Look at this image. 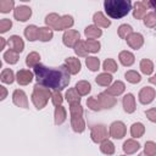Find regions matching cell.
<instances>
[{"label": "cell", "instance_id": "6da1fadb", "mask_svg": "<svg viewBox=\"0 0 156 156\" xmlns=\"http://www.w3.org/2000/svg\"><path fill=\"white\" fill-rule=\"evenodd\" d=\"M33 68L37 82L50 89L61 91L69 84L71 73L65 65L58 67H46L41 63H38Z\"/></svg>", "mask_w": 156, "mask_h": 156}, {"label": "cell", "instance_id": "7a4b0ae2", "mask_svg": "<svg viewBox=\"0 0 156 156\" xmlns=\"http://www.w3.org/2000/svg\"><path fill=\"white\" fill-rule=\"evenodd\" d=\"M104 7L111 18L118 20L129 13L132 10V0H105Z\"/></svg>", "mask_w": 156, "mask_h": 156}, {"label": "cell", "instance_id": "3957f363", "mask_svg": "<svg viewBox=\"0 0 156 156\" xmlns=\"http://www.w3.org/2000/svg\"><path fill=\"white\" fill-rule=\"evenodd\" d=\"M51 91H50V88L40 84V83H37L33 88V94H32V102L34 104V106L38 108V110H41L46 106L49 99L51 98Z\"/></svg>", "mask_w": 156, "mask_h": 156}, {"label": "cell", "instance_id": "277c9868", "mask_svg": "<svg viewBox=\"0 0 156 156\" xmlns=\"http://www.w3.org/2000/svg\"><path fill=\"white\" fill-rule=\"evenodd\" d=\"M90 138L94 143H101L107 139V129L104 124H95L91 127L90 130Z\"/></svg>", "mask_w": 156, "mask_h": 156}, {"label": "cell", "instance_id": "5b68a950", "mask_svg": "<svg viewBox=\"0 0 156 156\" xmlns=\"http://www.w3.org/2000/svg\"><path fill=\"white\" fill-rule=\"evenodd\" d=\"M127 133L126 124L121 121L112 122L110 126V136L113 139H122Z\"/></svg>", "mask_w": 156, "mask_h": 156}, {"label": "cell", "instance_id": "8992f818", "mask_svg": "<svg viewBox=\"0 0 156 156\" xmlns=\"http://www.w3.org/2000/svg\"><path fill=\"white\" fill-rule=\"evenodd\" d=\"M79 37H80V35H79V32H78V30L67 29V30L63 33V35H62V41H63V44H65L66 46L73 48V46L77 44V41L80 40Z\"/></svg>", "mask_w": 156, "mask_h": 156}, {"label": "cell", "instance_id": "52a82bcc", "mask_svg": "<svg viewBox=\"0 0 156 156\" xmlns=\"http://www.w3.org/2000/svg\"><path fill=\"white\" fill-rule=\"evenodd\" d=\"M155 95H156V91H155L154 88H151V87H144L139 91V101L143 105H147V104H150V102L154 101Z\"/></svg>", "mask_w": 156, "mask_h": 156}, {"label": "cell", "instance_id": "ba28073f", "mask_svg": "<svg viewBox=\"0 0 156 156\" xmlns=\"http://www.w3.org/2000/svg\"><path fill=\"white\" fill-rule=\"evenodd\" d=\"M13 16L17 21H21V22H26L32 16V9L26 6V5H22V6H17L13 11Z\"/></svg>", "mask_w": 156, "mask_h": 156}, {"label": "cell", "instance_id": "9c48e42d", "mask_svg": "<svg viewBox=\"0 0 156 156\" xmlns=\"http://www.w3.org/2000/svg\"><path fill=\"white\" fill-rule=\"evenodd\" d=\"M126 41L127 44L134 49V50H138L143 46L144 44V37L140 34V33H135V32H132L127 38H126Z\"/></svg>", "mask_w": 156, "mask_h": 156}, {"label": "cell", "instance_id": "30bf717a", "mask_svg": "<svg viewBox=\"0 0 156 156\" xmlns=\"http://www.w3.org/2000/svg\"><path fill=\"white\" fill-rule=\"evenodd\" d=\"M12 101L16 106L18 107H22V108H27L28 107V99H27V95L23 90L21 89H16L12 94Z\"/></svg>", "mask_w": 156, "mask_h": 156}, {"label": "cell", "instance_id": "8fae6325", "mask_svg": "<svg viewBox=\"0 0 156 156\" xmlns=\"http://www.w3.org/2000/svg\"><path fill=\"white\" fill-rule=\"evenodd\" d=\"M74 24V20L72 16L69 15H65V16H60L58 21L56 22V24L54 26L52 29L56 30H63V29H68Z\"/></svg>", "mask_w": 156, "mask_h": 156}, {"label": "cell", "instance_id": "7c38bea8", "mask_svg": "<svg viewBox=\"0 0 156 156\" xmlns=\"http://www.w3.org/2000/svg\"><path fill=\"white\" fill-rule=\"evenodd\" d=\"M98 100L101 105V108H112L117 104V100L115 99V96L107 93H100L98 95Z\"/></svg>", "mask_w": 156, "mask_h": 156}, {"label": "cell", "instance_id": "4fadbf2b", "mask_svg": "<svg viewBox=\"0 0 156 156\" xmlns=\"http://www.w3.org/2000/svg\"><path fill=\"white\" fill-rule=\"evenodd\" d=\"M149 10V5L144 1H136L134 4V9H133V17L136 20H141L144 18V16L146 15V11Z\"/></svg>", "mask_w": 156, "mask_h": 156}, {"label": "cell", "instance_id": "5bb4252c", "mask_svg": "<svg viewBox=\"0 0 156 156\" xmlns=\"http://www.w3.org/2000/svg\"><path fill=\"white\" fill-rule=\"evenodd\" d=\"M16 80L20 85H27L33 80V73L28 69H20L16 74Z\"/></svg>", "mask_w": 156, "mask_h": 156}, {"label": "cell", "instance_id": "9a60e30c", "mask_svg": "<svg viewBox=\"0 0 156 156\" xmlns=\"http://www.w3.org/2000/svg\"><path fill=\"white\" fill-rule=\"evenodd\" d=\"M122 105H123V110L127 112V113H133L135 111V98L133 94H127L123 96V100H122Z\"/></svg>", "mask_w": 156, "mask_h": 156}, {"label": "cell", "instance_id": "2e32d148", "mask_svg": "<svg viewBox=\"0 0 156 156\" xmlns=\"http://www.w3.org/2000/svg\"><path fill=\"white\" fill-rule=\"evenodd\" d=\"M65 66L67 67V69L69 71L71 74H77L82 67L79 58H76V57H67L65 60Z\"/></svg>", "mask_w": 156, "mask_h": 156}, {"label": "cell", "instance_id": "e0dca14e", "mask_svg": "<svg viewBox=\"0 0 156 156\" xmlns=\"http://www.w3.org/2000/svg\"><path fill=\"white\" fill-rule=\"evenodd\" d=\"M124 90H126L124 83L121 82V80H116L112 85H110V87L105 90V93H107V94H110V95H112V96H118V95L123 94Z\"/></svg>", "mask_w": 156, "mask_h": 156}, {"label": "cell", "instance_id": "ac0fdd59", "mask_svg": "<svg viewBox=\"0 0 156 156\" xmlns=\"http://www.w3.org/2000/svg\"><path fill=\"white\" fill-rule=\"evenodd\" d=\"M9 45L11 49H13L17 52H22L24 49V43L20 35H11L9 39Z\"/></svg>", "mask_w": 156, "mask_h": 156}, {"label": "cell", "instance_id": "d6986e66", "mask_svg": "<svg viewBox=\"0 0 156 156\" xmlns=\"http://www.w3.org/2000/svg\"><path fill=\"white\" fill-rule=\"evenodd\" d=\"M118 58H119V62H121L123 66H126V67L132 66V65L134 63V61H135L134 55H133L130 51H127V50L121 51L119 55H118Z\"/></svg>", "mask_w": 156, "mask_h": 156}, {"label": "cell", "instance_id": "ffe728a7", "mask_svg": "<svg viewBox=\"0 0 156 156\" xmlns=\"http://www.w3.org/2000/svg\"><path fill=\"white\" fill-rule=\"evenodd\" d=\"M93 21H94L95 26H98V27L107 28V27L111 26V21L107 20V17H105L102 12H95L94 16H93Z\"/></svg>", "mask_w": 156, "mask_h": 156}, {"label": "cell", "instance_id": "44dd1931", "mask_svg": "<svg viewBox=\"0 0 156 156\" xmlns=\"http://www.w3.org/2000/svg\"><path fill=\"white\" fill-rule=\"evenodd\" d=\"M84 34L88 39H98L102 35V30L98 26H88L84 29Z\"/></svg>", "mask_w": 156, "mask_h": 156}, {"label": "cell", "instance_id": "7402d4cb", "mask_svg": "<svg viewBox=\"0 0 156 156\" xmlns=\"http://www.w3.org/2000/svg\"><path fill=\"white\" fill-rule=\"evenodd\" d=\"M54 117H55V124L56 126H61L66 121L67 113H66V110H65V107L62 105L56 106L55 112H54Z\"/></svg>", "mask_w": 156, "mask_h": 156}, {"label": "cell", "instance_id": "603a6c76", "mask_svg": "<svg viewBox=\"0 0 156 156\" xmlns=\"http://www.w3.org/2000/svg\"><path fill=\"white\" fill-rule=\"evenodd\" d=\"M139 147H140V144L134 139H128L123 143V151L128 155L136 152L139 150Z\"/></svg>", "mask_w": 156, "mask_h": 156}, {"label": "cell", "instance_id": "cb8c5ba5", "mask_svg": "<svg viewBox=\"0 0 156 156\" xmlns=\"http://www.w3.org/2000/svg\"><path fill=\"white\" fill-rule=\"evenodd\" d=\"M71 127L76 133H83L85 129V122L83 117H71Z\"/></svg>", "mask_w": 156, "mask_h": 156}, {"label": "cell", "instance_id": "d4e9b609", "mask_svg": "<svg viewBox=\"0 0 156 156\" xmlns=\"http://www.w3.org/2000/svg\"><path fill=\"white\" fill-rule=\"evenodd\" d=\"M24 37L29 40V41H34L38 39L39 37V28L34 24H30V26H27L26 29H24Z\"/></svg>", "mask_w": 156, "mask_h": 156}, {"label": "cell", "instance_id": "484cf974", "mask_svg": "<svg viewBox=\"0 0 156 156\" xmlns=\"http://www.w3.org/2000/svg\"><path fill=\"white\" fill-rule=\"evenodd\" d=\"M73 49H74V52H76L78 56H80V57H87V56H88L89 50H88V48H87V43H85V41L78 40L77 44L73 46Z\"/></svg>", "mask_w": 156, "mask_h": 156}, {"label": "cell", "instance_id": "4316f807", "mask_svg": "<svg viewBox=\"0 0 156 156\" xmlns=\"http://www.w3.org/2000/svg\"><path fill=\"white\" fill-rule=\"evenodd\" d=\"M139 67H140V71H141L144 74H146V76H150V74L154 72V63H152V61L149 60V58H143V60L140 61Z\"/></svg>", "mask_w": 156, "mask_h": 156}, {"label": "cell", "instance_id": "83f0119b", "mask_svg": "<svg viewBox=\"0 0 156 156\" xmlns=\"http://www.w3.org/2000/svg\"><path fill=\"white\" fill-rule=\"evenodd\" d=\"M145 133V127L143 123L140 122H136V123H133L132 127H130V135L133 138H140L143 136Z\"/></svg>", "mask_w": 156, "mask_h": 156}, {"label": "cell", "instance_id": "f1b7e54d", "mask_svg": "<svg viewBox=\"0 0 156 156\" xmlns=\"http://www.w3.org/2000/svg\"><path fill=\"white\" fill-rule=\"evenodd\" d=\"M52 37H54L52 28H50V27H41V28H39V37H38L39 40L49 41V40L52 39Z\"/></svg>", "mask_w": 156, "mask_h": 156}, {"label": "cell", "instance_id": "f546056e", "mask_svg": "<svg viewBox=\"0 0 156 156\" xmlns=\"http://www.w3.org/2000/svg\"><path fill=\"white\" fill-rule=\"evenodd\" d=\"M74 88H76L77 91L80 94V96H82V95H88V94L90 93V90H91V85H90V83L87 82V80H79V82H77V84H76Z\"/></svg>", "mask_w": 156, "mask_h": 156}, {"label": "cell", "instance_id": "4dcf8cb0", "mask_svg": "<svg viewBox=\"0 0 156 156\" xmlns=\"http://www.w3.org/2000/svg\"><path fill=\"white\" fill-rule=\"evenodd\" d=\"M18 54L20 52H17V51H15L13 49H9L7 51H5V54H4V60H5V62H7V63H10V65H15V63H17V61H18Z\"/></svg>", "mask_w": 156, "mask_h": 156}, {"label": "cell", "instance_id": "1f68e13d", "mask_svg": "<svg viewBox=\"0 0 156 156\" xmlns=\"http://www.w3.org/2000/svg\"><path fill=\"white\" fill-rule=\"evenodd\" d=\"M95 82L101 85V87H108L112 82V76L108 73V72H105V73H100L96 78H95Z\"/></svg>", "mask_w": 156, "mask_h": 156}, {"label": "cell", "instance_id": "d6a6232c", "mask_svg": "<svg viewBox=\"0 0 156 156\" xmlns=\"http://www.w3.org/2000/svg\"><path fill=\"white\" fill-rule=\"evenodd\" d=\"M66 100L69 104H76V102H80V94L77 91L76 88H71L66 91Z\"/></svg>", "mask_w": 156, "mask_h": 156}, {"label": "cell", "instance_id": "836d02e7", "mask_svg": "<svg viewBox=\"0 0 156 156\" xmlns=\"http://www.w3.org/2000/svg\"><path fill=\"white\" fill-rule=\"evenodd\" d=\"M100 150L105 155H112L115 152V145H113V143L111 140L106 139V140L100 143Z\"/></svg>", "mask_w": 156, "mask_h": 156}, {"label": "cell", "instance_id": "e575fe53", "mask_svg": "<svg viewBox=\"0 0 156 156\" xmlns=\"http://www.w3.org/2000/svg\"><path fill=\"white\" fill-rule=\"evenodd\" d=\"M39 61H40V55L38 52H35V51L29 52L27 55V57H26V65L28 67H35L39 63Z\"/></svg>", "mask_w": 156, "mask_h": 156}, {"label": "cell", "instance_id": "d590c367", "mask_svg": "<svg viewBox=\"0 0 156 156\" xmlns=\"http://www.w3.org/2000/svg\"><path fill=\"white\" fill-rule=\"evenodd\" d=\"M0 78H1V82H2V83L12 84V83H13V80H15L13 71H12V69H10V68H5V69H2Z\"/></svg>", "mask_w": 156, "mask_h": 156}, {"label": "cell", "instance_id": "8d00e7d4", "mask_svg": "<svg viewBox=\"0 0 156 156\" xmlns=\"http://www.w3.org/2000/svg\"><path fill=\"white\" fill-rule=\"evenodd\" d=\"M85 65H87V67H88L91 72H95V71H98L99 67H100V60H99L98 57H94V56H88V57L85 58Z\"/></svg>", "mask_w": 156, "mask_h": 156}, {"label": "cell", "instance_id": "74e56055", "mask_svg": "<svg viewBox=\"0 0 156 156\" xmlns=\"http://www.w3.org/2000/svg\"><path fill=\"white\" fill-rule=\"evenodd\" d=\"M102 68L108 73H113V72H117L118 66L113 58H106L102 63Z\"/></svg>", "mask_w": 156, "mask_h": 156}, {"label": "cell", "instance_id": "f35d334b", "mask_svg": "<svg viewBox=\"0 0 156 156\" xmlns=\"http://www.w3.org/2000/svg\"><path fill=\"white\" fill-rule=\"evenodd\" d=\"M144 24L147 28H156V13L155 12H149L144 16Z\"/></svg>", "mask_w": 156, "mask_h": 156}, {"label": "cell", "instance_id": "ab89813d", "mask_svg": "<svg viewBox=\"0 0 156 156\" xmlns=\"http://www.w3.org/2000/svg\"><path fill=\"white\" fill-rule=\"evenodd\" d=\"M124 77L132 84H136V83H139L141 80V77H140V74L136 71H127L126 74H124Z\"/></svg>", "mask_w": 156, "mask_h": 156}, {"label": "cell", "instance_id": "60d3db41", "mask_svg": "<svg viewBox=\"0 0 156 156\" xmlns=\"http://www.w3.org/2000/svg\"><path fill=\"white\" fill-rule=\"evenodd\" d=\"M69 113H71V117H82L83 116V107L80 106L79 102L69 104Z\"/></svg>", "mask_w": 156, "mask_h": 156}, {"label": "cell", "instance_id": "b9f144b4", "mask_svg": "<svg viewBox=\"0 0 156 156\" xmlns=\"http://www.w3.org/2000/svg\"><path fill=\"white\" fill-rule=\"evenodd\" d=\"M15 6V0H1L0 1V12L7 13Z\"/></svg>", "mask_w": 156, "mask_h": 156}, {"label": "cell", "instance_id": "7bdbcfd3", "mask_svg": "<svg viewBox=\"0 0 156 156\" xmlns=\"http://www.w3.org/2000/svg\"><path fill=\"white\" fill-rule=\"evenodd\" d=\"M132 32H133V28H132L129 24H121V26L118 27V35H119L122 39H126Z\"/></svg>", "mask_w": 156, "mask_h": 156}, {"label": "cell", "instance_id": "ee69618b", "mask_svg": "<svg viewBox=\"0 0 156 156\" xmlns=\"http://www.w3.org/2000/svg\"><path fill=\"white\" fill-rule=\"evenodd\" d=\"M85 43H87V48H88L89 52L95 54V52H98L100 50V46L101 45H100V43L98 40H95V39H88Z\"/></svg>", "mask_w": 156, "mask_h": 156}, {"label": "cell", "instance_id": "f6af8a7d", "mask_svg": "<svg viewBox=\"0 0 156 156\" xmlns=\"http://www.w3.org/2000/svg\"><path fill=\"white\" fill-rule=\"evenodd\" d=\"M87 106H88L91 111H100V110H101V105H100L99 100L95 99L94 96L88 98V100H87Z\"/></svg>", "mask_w": 156, "mask_h": 156}, {"label": "cell", "instance_id": "bcb514c9", "mask_svg": "<svg viewBox=\"0 0 156 156\" xmlns=\"http://www.w3.org/2000/svg\"><path fill=\"white\" fill-rule=\"evenodd\" d=\"M144 154L147 156H154L156 155V143L154 141H146L144 146Z\"/></svg>", "mask_w": 156, "mask_h": 156}, {"label": "cell", "instance_id": "7dc6e473", "mask_svg": "<svg viewBox=\"0 0 156 156\" xmlns=\"http://www.w3.org/2000/svg\"><path fill=\"white\" fill-rule=\"evenodd\" d=\"M60 16L57 13H49L46 17H45V24L50 28H54V26L56 24V22L58 21Z\"/></svg>", "mask_w": 156, "mask_h": 156}, {"label": "cell", "instance_id": "c3c4849f", "mask_svg": "<svg viewBox=\"0 0 156 156\" xmlns=\"http://www.w3.org/2000/svg\"><path fill=\"white\" fill-rule=\"evenodd\" d=\"M11 27H12V22L9 18H2L0 21V32L1 33H6Z\"/></svg>", "mask_w": 156, "mask_h": 156}, {"label": "cell", "instance_id": "681fc988", "mask_svg": "<svg viewBox=\"0 0 156 156\" xmlns=\"http://www.w3.org/2000/svg\"><path fill=\"white\" fill-rule=\"evenodd\" d=\"M62 100H63V98H62V95L60 94V91H54L52 93V95H51V102L55 105V106H58V105H61L62 104Z\"/></svg>", "mask_w": 156, "mask_h": 156}, {"label": "cell", "instance_id": "f907efd6", "mask_svg": "<svg viewBox=\"0 0 156 156\" xmlns=\"http://www.w3.org/2000/svg\"><path fill=\"white\" fill-rule=\"evenodd\" d=\"M145 115H146V117H147L149 121L156 123V107H152V108L146 110L145 111Z\"/></svg>", "mask_w": 156, "mask_h": 156}, {"label": "cell", "instance_id": "816d5d0a", "mask_svg": "<svg viewBox=\"0 0 156 156\" xmlns=\"http://www.w3.org/2000/svg\"><path fill=\"white\" fill-rule=\"evenodd\" d=\"M0 90H1V96H0V100H4L5 98H6V95H7V90H6V88L5 87H0Z\"/></svg>", "mask_w": 156, "mask_h": 156}, {"label": "cell", "instance_id": "f5cc1de1", "mask_svg": "<svg viewBox=\"0 0 156 156\" xmlns=\"http://www.w3.org/2000/svg\"><path fill=\"white\" fill-rule=\"evenodd\" d=\"M145 2H146L147 5H150V6L155 10V13H156V0H146Z\"/></svg>", "mask_w": 156, "mask_h": 156}, {"label": "cell", "instance_id": "db71d44e", "mask_svg": "<svg viewBox=\"0 0 156 156\" xmlns=\"http://www.w3.org/2000/svg\"><path fill=\"white\" fill-rule=\"evenodd\" d=\"M0 50H2L4 48H5V44H6V41H5V39L4 38H0Z\"/></svg>", "mask_w": 156, "mask_h": 156}, {"label": "cell", "instance_id": "11a10c76", "mask_svg": "<svg viewBox=\"0 0 156 156\" xmlns=\"http://www.w3.org/2000/svg\"><path fill=\"white\" fill-rule=\"evenodd\" d=\"M149 82H150L151 84H155V85H156V74L152 76V77H150V78H149Z\"/></svg>", "mask_w": 156, "mask_h": 156}, {"label": "cell", "instance_id": "9f6ffc18", "mask_svg": "<svg viewBox=\"0 0 156 156\" xmlns=\"http://www.w3.org/2000/svg\"><path fill=\"white\" fill-rule=\"evenodd\" d=\"M21 1H23V2H27V1H30V0H21Z\"/></svg>", "mask_w": 156, "mask_h": 156}]
</instances>
